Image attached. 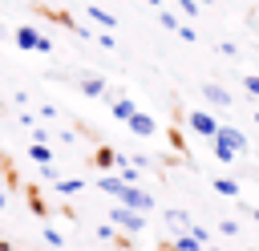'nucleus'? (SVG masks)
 <instances>
[{"label": "nucleus", "instance_id": "nucleus-1", "mask_svg": "<svg viewBox=\"0 0 259 251\" xmlns=\"http://www.w3.org/2000/svg\"><path fill=\"white\" fill-rule=\"evenodd\" d=\"M117 202H121L125 211H138V215H146V211L154 206V198H150L142 186H121V190H117Z\"/></svg>", "mask_w": 259, "mask_h": 251}, {"label": "nucleus", "instance_id": "nucleus-2", "mask_svg": "<svg viewBox=\"0 0 259 251\" xmlns=\"http://www.w3.org/2000/svg\"><path fill=\"white\" fill-rule=\"evenodd\" d=\"M186 121H190V130H194V134H202V138H214V134H219V121H214L206 109H190V117H186Z\"/></svg>", "mask_w": 259, "mask_h": 251}, {"label": "nucleus", "instance_id": "nucleus-3", "mask_svg": "<svg viewBox=\"0 0 259 251\" xmlns=\"http://www.w3.org/2000/svg\"><path fill=\"white\" fill-rule=\"evenodd\" d=\"M113 223H117V227H125L130 235H138V231L146 227V219H142L138 211H125V206H113Z\"/></svg>", "mask_w": 259, "mask_h": 251}, {"label": "nucleus", "instance_id": "nucleus-4", "mask_svg": "<svg viewBox=\"0 0 259 251\" xmlns=\"http://www.w3.org/2000/svg\"><path fill=\"white\" fill-rule=\"evenodd\" d=\"M223 146H231L235 154H243L247 150V138H243V130H235V126H219V134H214Z\"/></svg>", "mask_w": 259, "mask_h": 251}, {"label": "nucleus", "instance_id": "nucleus-5", "mask_svg": "<svg viewBox=\"0 0 259 251\" xmlns=\"http://www.w3.org/2000/svg\"><path fill=\"white\" fill-rule=\"evenodd\" d=\"M202 97H206L210 109H227V105H231V93H227L223 85H202Z\"/></svg>", "mask_w": 259, "mask_h": 251}, {"label": "nucleus", "instance_id": "nucleus-6", "mask_svg": "<svg viewBox=\"0 0 259 251\" xmlns=\"http://www.w3.org/2000/svg\"><path fill=\"white\" fill-rule=\"evenodd\" d=\"M166 223H170L174 235H190V227H194V219L186 211H166Z\"/></svg>", "mask_w": 259, "mask_h": 251}, {"label": "nucleus", "instance_id": "nucleus-7", "mask_svg": "<svg viewBox=\"0 0 259 251\" xmlns=\"http://www.w3.org/2000/svg\"><path fill=\"white\" fill-rule=\"evenodd\" d=\"M130 130H134V134H138V138H150V134H154V117H150V113H142V109H138V113H134V117H130Z\"/></svg>", "mask_w": 259, "mask_h": 251}, {"label": "nucleus", "instance_id": "nucleus-8", "mask_svg": "<svg viewBox=\"0 0 259 251\" xmlns=\"http://www.w3.org/2000/svg\"><path fill=\"white\" fill-rule=\"evenodd\" d=\"M109 105H113V117H121V121H130V117L138 113V105H134L130 97H109Z\"/></svg>", "mask_w": 259, "mask_h": 251}, {"label": "nucleus", "instance_id": "nucleus-9", "mask_svg": "<svg viewBox=\"0 0 259 251\" xmlns=\"http://www.w3.org/2000/svg\"><path fill=\"white\" fill-rule=\"evenodd\" d=\"M36 40H40V32H36V28H28V24H24V28H16V45H20V49H28V53H32V49H36Z\"/></svg>", "mask_w": 259, "mask_h": 251}, {"label": "nucleus", "instance_id": "nucleus-10", "mask_svg": "<svg viewBox=\"0 0 259 251\" xmlns=\"http://www.w3.org/2000/svg\"><path fill=\"white\" fill-rule=\"evenodd\" d=\"M202 247H206V243H198L194 235H178V239H174L166 251H202Z\"/></svg>", "mask_w": 259, "mask_h": 251}, {"label": "nucleus", "instance_id": "nucleus-11", "mask_svg": "<svg viewBox=\"0 0 259 251\" xmlns=\"http://www.w3.org/2000/svg\"><path fill=\"white\" fill-rule=\"evenodd\" d=\"M81 93L101 97V93H105V81H101V77H81Z\"/></svg>", "mask_w": 259, "mask_h": 251}, {"label": "nucleus", "instance_id": "nucleus-12", "mask_svg": "<svg viewBox=\"0 0 259 251\" xmlns=\"http://www.w3.org/2000/svg\"><path fill=\"white\" fill-rule=\"evenodd\" d=\"M97 186H101L105 194H113V198H117V190H121L125 182H121V178H113V174H105V178H97Z\"/></svg>", "mask_w": 259, "mask_h": 251}, {"label": "nucleus", "instance_id": "nucleus-13", "mask_svg": "<svg viewBox=\"0 0 259 251\" xmlns=\"http://www.w3.org/2000/svg\"><path fill=\"white\" fill-rule=\"evenodd\" d=\"M210 186H214L219 194H227V198H235V194H239V182H231V178H214Z\"/></svg>", "mask_w": 259, "mask_h": 251}, {"label": "nucleus", "instance_id": "nucleus-14", "mask_svg": "<svg viewBox=\"0 0 259 251\" xmlns=\"http://www.w3.org/2000/svg\"><path fill=\"white\" fill-rule=\"evenodd\" d=\"M89 16H93L97 24H105V28H113V16H109L105 8H97V4H89Z\"/></svg>", "mask_w": 259, "mask_h": 251}, {"label": "nucleus", "instance_id": "nucleus-15", "mask_svg": "<svg viewBox=\"0 0 259 251\" xmlns=\"http://www.w3.org/2000/svg\"><path fill=\"white\" fill-rule=\"evenodd\" d=\"M117 158H121V154H113L109 146H101V150H97V166H117Z\"/></svg>", "mask_w": 259, "mask_h": 251}, {"label": "nucleus", "instance_id": "nucleus-16", "mask_svg": "<svg viewBox=\"0 0 259 251\" xmlns=\"http://www.w3.org/2000/svg\"><path fill=\"white\" fill-rule=\"evenodd\" d=\"M57 190L61 194H77L81 190V178H57Z\"/></svg>", "mask_w": 259, "mask_h": 251}, {"label": "nucleus", "instance_id": "nucleus-17", "mask_svg": "<svg viewBox=\"0 0 259 251\" xmlns=\"http://www.w3.org/2000/svg\"><path fill=\"white\" fill-rule=\"evenodd\" d=\"M210 142H214V154H219V162H235V150H231V146H223L219 138H210Z\"/></svg>", "mask_w": 259, "mask_h": 251}, {"label": "nucleus", "instance_id": "nucleus-18", "mask_svg": "<svg viewBox=\"0 0 259 251\" xmlns=\"http://www.w3.org/2000/svg\"><path fill=\"white\" fill-rule=\"evenodd\" d=\"M32 158H36L40 166H53V150H49V146H32Z\"/></svg>", "mask_w": 259, "mask_h": 251}, {"label": "nucleus", "instance_id": "nucleus-19", "mask_svg": "<svg viewBox=\"0 0 259 251\" xmlns=\"http://www.w3.org/2000/svg\"><path fill=\"white\" fill-rule=\"evenodd\" d=\"M158 20H162V28H170V32H174V28H178V16H174V12H166V8H162V12H158Z\"/></svg>", "mask_w": 259, "mask_h": 251}, {"label": "nucleus", "instance_id": "nucleus-20", "mask_svg": "<svg viewBox=\"0 0 259 251\" xmlns=\"http://www.w3.org/2000/svg\"><path fill=\"white\" fill-rule=\"evenodd\" d=\"M243 89H247L251 97H259V77H255V73H247V77H243Z\"/></svg>", "mask_w": 259, "mask_h": 251}, {"label": "nucleus", "instance_id": "nucleus-21", "mask_svg": "<svg viewBox=\"0 0 259 251\" xmlns=\"http://www.w3.org/2000/svg\"><path fill=\"white\" fill-rule=\"evenodd\" d=\"M45 243H49V247H61L65 239H61V231H53V227H45Z\"/></svg>", "mask_w": 259, "mask_h": 251}, {"label": "nucleus", "instance_id": "nucleus-22", "mask_svg": "<svg viewBox=\"0 0 259 251\" xmlns=\"http://www.w3.org/2000/svg\"><path fill=\"white\" fill-rule=\"evenodd\" d=\"M174 32H178V36H182V40H194V36H198V32H194V28H190V24H178V28H174Z\"/></svg>", "mask_w": 259, "mask_h": 251}, {"label": "nucleus", "instance_id": "nucleus-23", "mask_svg": "<svg viewBox=\"0 0 259 251\" xmlns=\"http://www.w3.org/2000/svg\"><path fill=\"white\" fill-rule=\"evenodd\" d=\"M49 142V130H32V146H45Z\"/></svg>", "mask_w": 259, "mask_h": 251}, {"label": "nucleus", "instance_id": "nucleus-24", "mask_svg": "<svg viewBox=\"0 0 259 251\" xmlns=\"http://www.w3.org/2000/svg\"><path fill=\"white\" fill-rule=\"evenodd\" d=\"M219 231H223V235H235V231H239V223H231V219H223V223H219Z\"/></svg>", "mask_w": 259, "mask_h": 251}, {"label": "nucleus", "instance_id": "nucleus-25", "mask_svg": "<svg viewBox=\"0 0 259 251\" xmlns=\"http://www.w3.org/2000/svg\"><path fill=\"white\" fill-rule=\"evenodd\" d=\"M178 8H182L186 16H194V12H198V4H194V0H178Z\"/></svg>", "mask_w": 259, "mask_h": 251}, {"label": "nucleus", "instance_id": "nucleus-26", "mask_svg": "<svg viewBox=\"0 0 259 251\" xmlns=\"http://www.w3.org/2000/svg\"><path fill=\"white\" fill-rule=\"evenodd\" d=\"M4 202H8V194H4V182H0V206H4Z\"/></svg>", "mask_w": 259, "mask_h": 251}, {"label": "nucleus", "instance_id": "nucleus-27", "mask_svg": "<svg viewBox=\"0 0 259 251\" xmlns=\"http://www.w3.org/2000/svg\"><path fill=\"white\" fill-rule=\"evenodd\" d=\"M255 223H259V206H255Z\"/></svg>", "mask_w": 259, "mask_h": 251}, {"label": "nucleus", "instance_id": "nucleus-28", "mask_svg": "<svg viewBox=\"0 0 259 251\" xmlns=\"http://www.w3.org/2000/svg\"><path fill=\"white\" fill-rule=\"evenodd\" d=\"M210 251H223V247H210Z\"/></svg>", "mask_w": 259, "mask_h": 251}, {"label": "nucleus", "instance_id": "nucleus-29", "mask_svg": "<svg viewBox=\"0 0 259 251\" xmlns=\"http://www.w3.org/2000/svg\"><path fill=\"white\" fill-rule=\"evenodd\" d=\"M251 251H259V247H251Z\"/></svg>", "mask_w": 259, "mask_h": 251}]
</instances>
